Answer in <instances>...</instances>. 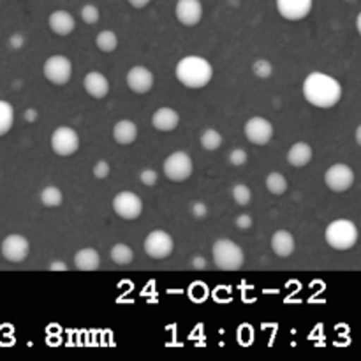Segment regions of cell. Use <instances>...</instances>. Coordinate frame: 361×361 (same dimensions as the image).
Listing matches in <instances>:
<instances>
[{"label": "cell", "mask_w": 361, "mask_h": 361, "mask_svg": "<svg viewBox=\"0 0 361 361\" xmlns=\"http://www.w3.org/2000/svg\"><path fill=\"white\" fill-rule=\"evenodd\" d=\"M303 95L316 108L328 109L338 104L342 99V87L330 74L310 73L303 81Z\"/></svg>", "instance_id": "cell-1"}, {"label": "cell", "mask_w": 361, "mask_h": 361, "mask_svg": "<svg viewBox=\"0 0 361 361\" xmlns=\"http://www.w3.org/2000/svg\"><path fill=\"white\" fill-rule=\"evenodd\" d=\"M176 78L182 85L189 88H203L207 87L214 76V69L212 63L207 59L197 55L183 56L178 63H176Z\"/></svg>", "instance_id": "cell-2"}, {"label": "cell", "mask_w": 361, "mask_h": 361, "mask_svg": "<svg viewBox=\"0 0 361 361\" xmlns=\"http://www.w3.org/2000/svg\"><path fill=\"white\" fill-rule=\"evenodd\" d=\"M212 256H214L215 267L224 271H236L245 263V254H243L242 247L228 238L217 240L214 243Z\"/></svg>", "instance_id": "cell-3"}, {"label": "cell", "mask_w": 361, "mask_h": 361, "mask_svg": "<svg viewBox=\"0 0 361 361\" xmlns=\"http://www.w3.org/2000/svg\"><path fill=\"white\" fill-rule=\"evenodd\" d=\"M328 245L335 250H349L358 242V229L355 222L348 219H338L328 224L326 233H324Z\"/></svg>", "instance_id": "cell-4"}, {"label": "cell", "mask_w": 361, "mask_h": 361, "mask_svg": "<svg viewBox=\"0 0 361 361\" xmlns=\"http://www.w3.org/2000/svg\"><path fill=\"white\" fill-rule=\"evenodd\" d=\"M162 171H164L166 178L171 180V182H185L194 171L192 159L185 152H173L162 164Z\"/></svg>", "instance_id": "cell-5"}, {"label": "cell", "mask_w": 361, "mask_h": 361, "mask_svg": "<svg viewBox=\"0 0 361 361\" xmlns=\"http://www.w3.org/2000/svg\"><path fill=\"white\" fill-rule=\"evenodd\" d=\"M44 78L53 85H66L69 83L71 74H73V63L67 56L63 55H53L49 56L42 67Z\"/></svg>", "instance_id": "cell-6"}, {"label": "cell", "mask_w": 361, "mask_h": 361, "mask_svg": "<svg viewBox=\"0 0 361 361\" xmlns=\"http://www.w3.org/2000/svg\"><path fill=\"white\" fill-rule=\"evenodd\" d=\"M145 252L150 256L152 259H166L171 256L173 249H175V242H173L171 235L166 231H152L150 235L145 238Z\"/></svg>", "instance_id": "cell-7"}, {"label": "cell", "mask_w": 361, "mask_h": 361, "mask_svg": "<svg viewBox=\"0 0 361 361\" xmlns=\"http://www.w3.org/2000/svg\"><path fill=\"white\" fill-rule=\"evenodd\" d=\"M113 210L118 217L126 219V221H134L143 212V201L137 194L129 192V190H122L113 197Z\"/></svg>", "instance_id": "cell-8"}, {"label": "cell", "mask_w": 361, "mask_h": 361, "mask_svg": "<svg viewBox=\"0 0 361 361\" xmlns=\"http://www.w3.org/2000/svg\"><path fill=\"white\" fill-rule=\"evenodd\" d=\"M80 148V136L71 127H59L51 134V150L60 157H69Z\"/></svg>", "instance_id": "cell-9"}, {"label": "cell", "mask_w": 361, "mask_h": 361, "mask_svg": "<svg viewBox=\"0 0 361 361\" xmlns=\"http://www.w3.org/2000/svg\"><path fill=\"white\" fill-rule=\"evenodd\" d=\"M324 182L334 192H345L355 183V171L348 164H334L324 173Z\"/></svg>", "instance_id": "cell-10"}, {"label": "cell", "mask_w": 361, "mask_h": 361, "mask_svg": "<svg viewBox=\"0 0 361 361\" xmlns=\"http://www.w3.org/2000/svg\"><path fill=\"white\" fill-rule=\"evenodd\" d=\"M0 250H2V256L6 261H9V263H21V261L27 259L28 252H30V243H28L25 236L9 235L4 238Z\"/></svg>", "instance_id": "cell-11"}, {"label": "cell", "mask_w": 361, "mask_h": 361, "mask_svg": "<svg viewBox=\"0 0 361 361\" xmlns=\"http://www.w3.org/2000/svg\"><path fill=\"white\" fill-rule=\"evenodd\" d=\"M245 137L254 145H263L270 143V140L274 137V126H271L270 120L263 118V116H254L249 122L245 123Z\"/></svg>", "instance_id": "cell-12"}, {"label": "cell", "mask_w": 361, "mask_h": 361, "mask_svg": "<svg viewBox=\"0 0 361 361\" xmlns=\"http://www.w3.org/2000/svg\"><path fill=\"white\" fill-rule=\"evenodd\" d=\"M175 16L185 27H196L203 18L201 0H178L175 6Z\"/></svg>", "instance_id": "cell-13"}, {"label": "cell", "mask_w": 361, "mask_h": 361, "mask_svg": "<svg viewBox=\"0 0 361 361\" xmlns=\"http://www.w3.org/2000/svg\"><path fill=\"white\" fill-rule=\"evenodd\" d=\"M314 0H277V11L289 21L303 20L310 14Z\"/></svg>", "instance_id": "cell-14"}, {"label": "cell", "mask_w": 361, "mask_h": 361, "mask_svg": "<svg viewBox=\"0 0 361 361\" xmlns=\"http://www.w3.org/2000/svg\"><path fill=\"white\" fill-rule=\"evenodd\" d=\"M127 85L136 94H147L154 87V73L143 66H136L127 73Z\"/></svg>", "instance_id": "cell-15"}, {"label": "cell", "mask_w": 361, "mask_h": 361, "mask_svg": "<svg viewBox=\"0 0 361 361\" xmlns=\"http://www.w3.org/2000/svg\"><path fill=\"white\" fill-rule=\"evenodd\" d=\"M83 87H85V92H87L90 97L104 99L109 92V81L102 73H99V71H92V73H88L87 76H85Z\"/></svg>", "instance_id": "cell-16"}, {"label": "cell", "mask_w": 361, "mask_h": 361, "mask_svg": "<svg viewBox=\"0 0 361 361\" xmlns=\"http://www.w3.org/2000/svg\"><path fill=\"white\" fill-rule=\"evenodd\" d=\"M48 25L51 32H55L56 35H62V37L69 35L76 28V21H74L73 14L63 9L53 11L48 18Z\"/></svg>", "instance_id": "cell-17"}, {"label": "cell", "mask_w": 361, "mask_h": 361, "mask_svg": "<svg viewBox=\"0 0 361 361\" xmlns=\"http://www.w3.org/2000/svg\"><path fill=\"white\" fill-rule=\"evenodd\" d=\"M178 123L180 115L173 108H168V106L159 108L154 113V116H152V126L157 130H161V133H171V130H175L178 127Z\"/></svg>", "instance_id": "cell-18"}, {"label": "cell", "mask_w": 361, "mask_h": 361, "mask_svg": "<svg viewBox=\"0 0 361 361\" xmlns=\"http://www.w3.org/2000/svg\"><path fill=\"white\" fill-rule=\"evenodd\" d=\"M295 236L289 231L281 229V231L274 233V236H271V250H274L279 257L291 256V254L295 252Z\"/></svg>", "instance_id": "cell-19"}, {"label": "cell", "mask_w": 361, "mask_h": 361, "mask_svg": "<svg viewBox=\"0 0 361 361\" xmlns=\"http://www.w3.org/2000/svg\"><path fill=\"white\" fill-rule=\"evenodd\" d=\"M312 148L305 141H298V143L293 145L288 152V162L295 168H305L310 161H312Z\"/></svg>", "instance_id": "cell-20"}, {"label": "cell", "mask_w": 361, "mask_h": 361, "mask_svg": "<svg viewBox=\"0 0 361 361\" xmlns=\"http://www.w3.org/2000/svg\"><path fill=\"white\" fill-rule=\"evenodd\" d=\"M74 267L81 271H94L101 267V257L95 249H81L74 256Z\"/></svg>", "instance_id": "cell-21"}, {"label": "cell", "mask_w": 361, "mask_h": 361, "mask_svg": "<svg viewBox=\"0 0 361 361\" xmlns=\"http://www.w3.org/2000/svg\"><path fill=\"white\" fill-rule=\"evenodd\" d=\"M113 137L118 145H130L136 141L137 137V127L136 123L130 120H120L113 127Z\"/></svg>", "instance_id": "cell-22"}, {"label": "cell", "mask_w": 361, "mask_h": 361, "mask_svg": "<svg viewBox=\"0 0 361 361\" xmlns=\"http://www.w3.org/2000/svg\"><path fill=\"white\" fill-rule=\"evenodd\" d=\"M134 252L129 245L126 243H116L111 249V261L118 267H127V264L133 263Z\"/></svg>", "instance_id": "cell-23"}, {"label": "cell", "mask_w": 361, "mask_h": 361, "mask_svg": "<svg viewBox=\"0 0 361 361\" xmlns=\"http://www.w3.org/2000/svg\"><path fill=\"white\" fill-rule=\"evenodd\" d=\"M95 44H97V48L101 49L102 53H111V51H115L116 46H118V37H116L115 32L102 30L97 34Z\"/></svg>", "instance_id": "cell-24"}, {"label": "cell", "mask_w": 361, "mask_h": 361, "mask_svg": "<svg viewBox=\"0 0 361 361\" xmlns=\"http://www.w3.org/2000/svg\"><path fill=\"white\" fill-rule=\"evenodd\" d=\"M288 187V180H286V176L281 175V173H270V175L267 176V189L270 190V194H274V196H282V194H286Z\"/></svg>", "instance_id": "cell-25"}, {"label": "cell", "mask_w": 361, "mask_h": 361, "mask_svg": "<svg viewBox=\"0 0 361 361\" xmlns=\"http://www.w3.org/2000/svg\"><path fill=\"white\" fill-rule=\"evenodd\" d=\"M14 123V109L9 102L0 101V136L7 134Z\"/></svg>", "instance_id": "cell-26"}, {"label": "cell", "mask_w": 361, "mask_h": 361, "mask_svg": "<svg viewBox=\"0 0 361 361\" xmlns=\"http://www.w3.org/2000/svg\"><path fill=\"white\" fill-rule=\"evenodd\" d=\"M41 201L46 208H56L62 204L63 196H62V192H60V189L49 185L41 192Z\"/></svg>", "instance_id": "cell-27"}, {"label": "cell", "mask_w": 361, "mask_h": 361, "mask_svg": "<svg viewBox=\"0 0 361 361\" xmlns=\"http://www.w3.org/2000/svg\"><path fill=\"white\" fill-rule=\"evenodd\" d=\"M221 145H222V136L219 130H215V129L203 130V134H201V147H203L204 150L214 152V150H217Z\"/></svg>", "instance_id": "cell-28"}, {"label": "cell", "mask_w": 361, "mask_h": 361, "mask_svg": "<svg viewBox=\"0 0 361 361\" xmlns=\"http://www.w3.org/2000/svg\"><path fill=\"white\" fill-rule=\"evenodd\" d=\"M231 196L236 204H240V207H247V204L250 203V200H252V190H250L247 185H243V183H238V185L233 187Z\"/></svg>", "instance_id": "cell-29"}, {"label": "cell", "mask_w": 361, "mask_h": 361, "mask_svg": "<svg viewBox=\"0 0 361 361\" xmlns=\"http://www.w3.org/2000/svg\"><path fill=\"white\" fill-rule=\"evenodd\" d=\"M101 18V13H99V7L94 6V4H85L81 7V20L87 25H95Z\"/></svg>", "instance_id": "cell-30"}, {"label": "cell", "mask_w": 361, "mask_h": 361, "mask_svg": "<svg viewBox=\"0 0 361 361\" xmlns=\"http://www.w3.org/2000/svg\"><path fill=\"white\" fill-rule=\"evenodd\" d=\"M254 74H256L257 78H261V80H267V78L271 76V73H274V66H271L268 60H257L256 63H254L252 67Z\"/></svg>", "instance_id": "cell-31"}, {"label": "cell", "mask_w": 361, "mask_h": 361, "mask_svg": "<svg viewBox=\"0 0 361 361\" xmlns=\"http://www.w3.org/2000/svg\"><path fill=\"white\" fill-rule=\"evenodd\" d=\"M247 159H249V155H247V152L243 150V148H235V150L229 154V162H231L233 166H243L247 162Z\"/></svg>", "instance_id": "cell-32"}, {"label": "cell", "mask_w": 361, "mask_h": 361, "mask_svg": "<svg viewBox=\"0 0 361 361\" xmlns=\"http://www.w3.org/2000/svg\"><path fill=\"white\" fill-rule=\"evenodd\" d=\"M157 173L154 171V169H143V171L140 173V180H141V183H143V185H147V187H152V185H155V183H157Z\"/></svg>", "instance_id": "cell-33"}, {"label": "cell", "mask_w": 361, "mask_h": 361, "mask_svg": "<svg viewBox=\"0 0 361 361\" xmlns=\"http://www.w3.org/2000/svg\"><path fill=\"white\" fill-rule=\"evenodd\" d=\"M190 212H192V215L197 221H201V219H204L208 215V207L204 203H201V201H196V203H192V207H190Z\"/></svg>", "instance_id": "cell-34"}, {"label": "cell", "mask_w": 361, "mask_h": 361, "mask_svg": "<svg viewBox=\"0 0 361 361\" xmlns=\"http://www.w3.org/2000/svg\"><path fill=\"white\" fill-rule=\"evenodd\" d=\"M109 171H111V168H109V164L106 161H99L97 164L94 166V176H97L99 180L106 178V176L109 175Z\"/></svg>", "instance_id": "cell-35"}, {"label": "cell", "mask_w": 361, "mask_h": 361, "mask_svg": "<svg viewBox=\"0 0 361 361\" xmlns=\"http://www.w3.org/2000/svg\"><path fill=\"white\" fill-rule=\"evenodd\" d=\"M236 226H238L240 229H249L250 226H252V217H250V215H247V214H242V215H238V217H236Z\"/></svg>", "instance_id": "cell-36"}, {"label": "cell", "mask_w": 361, "mask_h": 361, "mask_svg": "<svg viewBox=\"0 0 361 361\" xmlns=\"http://www.w3.org/2000/svg\"><path fill=\"white\" fill-rule=\"evenodd\" d=\"M23 44H25V35H21V34H14V35H11V39H9V46L13 49H20V48H23Z\"/></svg>", "instance_id": "cell-37"}, {"label": "cell", "mask_w": 361, "mask_h": 361, "mask_svg": "<svg viewBox=\"0 0 361 361\" xmlns=\"http://www.w3.org/2000/svg\"><path fill=\"white\" fill-rule=\"evenodd\" d=\"M190 264H192V268H196V270H203V268H207V259H204L203 256H196L192 257Z\"/></svg>", "instance_id": "cell-38"}, {"label": "cell", "mask_w": 361, "mask_h": 361, "mask_svg": "<svg viewBox=\"0 0 361 361\" xmlns=\"http://www.w3.org/2000/svg\"><path fill=\"white\" fill-rule=\"evenodd\" d=\"M48 270H51V271H66L67 270V264L63 263V261H53V263L48 267Z\"/></svg>", "instance_id": "cell-39"}, {"label": "cell", "mask_w": 361, "mask_h": 361, "mask_svg": "<svg viewBox=\"0 0 361 361\" xmlns=\"http://www.w3.org/2000/svg\"><path fill=\"white\" fill-rule=\"evenodd\" d=\"M127 2H129L134 9H143V7H147L152 0H127Z\"/></svg>", "instance_id": "cell-40"}, {"label": "cell", "mask_w": 361, "mask_h": 361, "mask_svg": "<svg viewBox=\"0 0 361 361\" xmlns=\"http://www.w3.org/2000/svg\"><path fill=\"white\" fill-rule=\"evenodd\" d=\"M37 111H35V109H27V111H25V120H27V122H35V120H37Z\"/></svg>", "instance_id": "cell-41"}, {"label": "cell", "mask_w": 361, "mask_h": 361, "mask_svg": "<svg viewBox=\"0 0 361 361\" xmlns=\"http://www.w3.org/2000/svg\"><path fill=\"white\" fill-rule=\"evenodd\" d=\"M356 143L361 145V127L356 129Z\"/></svg>", "instance_id": "cell-42"}, {"label": "cell", "mask_w": 361, "mask_h": 361, "mask_svg": "<svg viewBox=\"0 0 361 361\" xmlns=\"http://www.w3.org/2000/svg\"><path fill=\"white\" fill-rule=\"evenodd\" d=\"M356 28H358V32H361V14L356 16Z\"/></svg>", "instance_id": "cell-43"}]
</instances>
